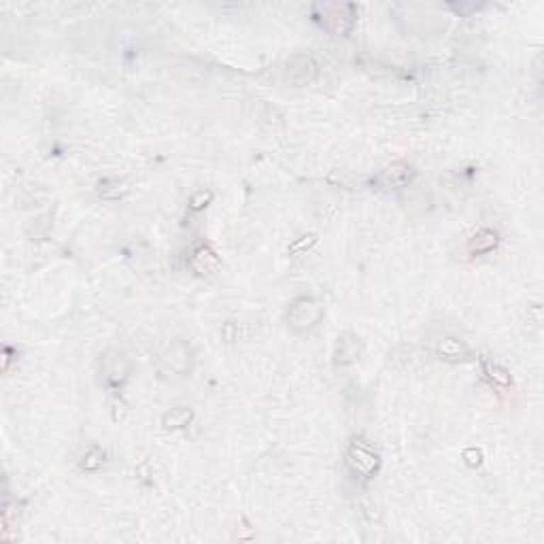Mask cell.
Segmentation results:
<instances>
[{
	"instance_id": "cell-1",
	"label": "cell",
	"mask_w": 544,
	"mask_h": 544,
	"mask_svg": "<svg viewBox=\"0 0 544 544\" xmlns=\"http://www.w3.org/2000/svg\"><path fill=\"white\" fill-rule=\"evenodd\" d=\"M315 17L334 34L347 36L357 21L355 4H340V2H323L315 6Z\"/></svg>"
},
{
	"instance_id": "cell-2",
	"label": "cell",
	"mask_w": 544,
	"mask_h": 544,
	"mask_svg": "<svg viewBox=\"0 0 544 544\" xmlns=\"http://www.w3.org/2000/svg\"><path fill=\"white\" fill-rule=\"evenodd\" d=\"M323 319V306L315 298H298L287 311V326L294 330H311Z\"/></svg>"
},
{
	"instance_id": "cell-3",
	"label": "cell",
	"mask_w": 544,
	"mask_h": 544,
	"mask_svg": "<svg viewBox=\"0 0 544 544\" xmlns=\"http://www.w3.org/2000/svg\"><path fill=\"white\" fill-rule=\"evenodd\" d=\"M347 462L355 472H360L364 477H372L379 470V455L362 440H355V443L349 445Z\"/></svg>"
},
{
	"instance_id": "cell-4",
	"label": "cell",
	"mask_w": 544,
	"mask_h": 544,
	"mask_svg": "<svg viewBox=\"0 0 544 544\" xmlns=\"http://www.w3.org/2000/svg\"><path fill=\"white\" fill-rule=\"evenodd\" d=\"M283 72H285V79H287L289 83H294V85H304V83H309V81H313V79L317 77L319 64H317L315 57H311V55H296V57H292V60L285 64Z\"/></svg>"
},
{
	"instance_id": "cell-5",
	"label": "cell",
	"mask_w": 544,
	"mask_h": 544,
	"mask_svg": "<svg viewBox=\"0 0 544 544\" xmlns=\"http://www.w3.org/2000/svg\"><path fill=\"white\" fill-rule=\"evenodd\" d=\"M415 168L409 162H394L389 166H385L381 170V174L377 177V183L385 189H400L406 187L413 179H415Z\"/></svg>"
},
{
	"instance_id": "cell-6",
	"label": "cell",
	"mask_w": 544,
	"mask_h": 544,
	"mask_svg": "<svg viewBox=\"0 0 544 544\" xmlns=\"http://www.w3.org/2000/svg\"><path fill=\"white\" fill-rule=\"evenodd\" d=\"M189 266L194 268L196 274H200V277H211V274L219 272L221 260H219V255H217L209 245H200V247H196V249L191 251V255H189Z\"/></svg>"
},
{
	"instance_id": "cell-7",
	"label": "cell",
	"mask_w": 544,
	"mask_h": 544,
	"mask_svg": "<svg viewBox=\"0 0 544 544\" xmlns=\"http://www.w3.org/2000/svg\"><path fill=\"white\" fill-rule=\"evenodd\" d=\"M362 349H364L362 338H360L357 334L345 332L343 336H338L336 351H334V362H336V364H340V366L353 364V362H357V360H360Z\"/></svg>"
},
{
	"instance_id": "cell-8",
	"label": "cell",
	"mask_w": 544,
	"mask_h": 544,
	"mask_svg": "<svg viewBox=\"0 0 544 544\" xmlns=\"http://www.w3.org/2000/svg\"><path fill=\"white\" fill-rule=\"evenodd\" d=\"M481 366H483V374H485V379H487L494 387L509 389V387L513 385V377H511V372H509L504 366L496 364V362H494V360H489V357H483V360H481Z\"/></svg>"
},
{
	"instance_id": "cell-9",
	"label": "cell",
	"mask_w": 544,
	"mask_h": 544,
	"mask_svg": "<svg viewBox=\"0 0 544 544\" xmlns=\"http://www.w3.org/2000/svg\"><path fill=\"white\" fill-rule=\"evenodd\" d=\"M498 243H500L498 232H496V230H489V228H483V230H479V232L470 238L468 249H470L472 255H483V253L494 251V249L498 247Z\"/></svg>"
},
{
	"instance_id": "cell-10",
	"label": "cell",
	"mask_w": 544,
	"mask_h": 544,
	"mask_svg": "<svg viewBox=\"0 0 544 544\" xmlns=\"http://www.w3.org/2000/svg\"><path fill=\"white\" fill-rule=\"evenodd\" d=\"M191 419H194L191 409H187V406H177V409H170V411L162 417V426H164V430H181V428L189 426Z\"/></svg>"
},
{
	"instance_id": "cell-11",
	"label": "cell",
	"mask_w": 544,
	"mask_h": 544,
	"mask_svg": "<svg viewBox=\"0 0 544 544\" xmlns=\"http://www.w3.org/2000/svg\"><path fill=\"white\" fill-rule=\"evenodd\" d=\"M128 191H130L128 183H126V181H119V179H102V181L98 183V196L104 198V200H119V198H123Z\"/></svg>"
},
{
	"instance_id": "cell-12",
	"label": "cell",
	"mask_w": 544,
	"mask_h": 544,
	"mask_svg": "<svg viewBox=\"0 0 544 544\" xmlns=\"http://www.w3.org/2000/svg\"><path fill=\"white\" fill-rule=\"evenodd\" d=\"M436 351L443 360H449V362H460V360H466V355H468L466 345L457 338H445Z\"/></svg>"
},
{
	"instance_id": "cell-13",
	"label": "cell",
	"mask_w": 544,
	"mask_h": 544,
	"mask_svg": "<svg viewBox=\"0 0 544 544\" xmlns=\"http://www.w3.org/2000/svg\"><path fill=\"white\" fill-rule=\"evenodd\" d=\"M317 243V234H304V236H300V238H296L292 245H289V253L292 255H302L304 251H309L313 245Z\"/></svg>"
},
{
	"instance_id": "cell-14",
	"label": "cell",
	"mask_w": 544,
	"mask_h": 544,
	"mask_svg": "<svg viewBox=\"0 0 544 544\" xmlns=\"http://www.w3.org/2000/svg\"><path fill=\"white\" fill-rule=\"evenodd\" d=\"M102 464H104V453H102L100 449H91V451L83 457L81 468H83V470H89V472H96V470L102 468Z\"/></svg>"
},
{
	"instance_id": "cell-15",
	"label": "cell",
	"mask_w": 544,
	"mask_h": 544,
	"mask_svg": "<svg viewBox=\"0 0 544 544\" xmlns=\"http://www.w3.org/2000/svg\"><path fill=\"white\" fill-rule=\"evenodd\" d=\"M211 200H213V191L211 189H200V191H196L194 196H191V200H189V204H191V209L194 211H202L204 206H209L211 204Z\"/></svg>"
},
{
	"instance_id": "cell-16",
	"label": "cell",
	"mask_w": 544,
	"mask_h": 544,
	"mask_svg": "<svg viewBox=\"0 0 544 544\" xmlns=\"http://www.w3.org/2000/svg\"><path fill=\"white\" fill-rule=\"evenodd\" d=\"M464 460H466L468 466L477 468V466H481V462H483V453L477 451V449H468V451L464 453Z\"/></svg>"
}]
</instances>
